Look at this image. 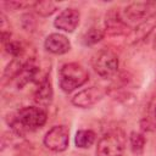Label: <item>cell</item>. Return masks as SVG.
<instances>
[{
  "label": "cell",
  "instance_id": "obj_18",
  "mask_svg": "<svg viewBox=\"0 0 156 156\" xmlns=\"http://www.w3.org/2000/svg\"><path fill=\"white\" fill-rule=\"evenodd\" d=\"M155 118H156V107H155Z\"/></svg>",
  "mask_w": 156,
  "mask_h": 156
},
{
  "label": "cell",
  "instance_id": "obj_12",
  "mask_svg": "<svg viewBox=\"0 0 156 156\" xmlns=\"http://www.w3.org/2000/svg\"><path fill=\"white\" fill-rule=\"evenodd\" d=\"M54 98V90H52V84L50 80V77L48 76L44 78L41 82L37 84V89L34 91V101L38 106L40 107H48Z\"/></svg>",
  "mask_w": 156,
  "mask_h": 156
},
{
  "label": "cell",
  "instance_id": "obj_8",
  "mask_svg": "<svg viewBox=\"0 0 156 156\" xmlns=\"http://www.w3.org/2000/svg\"><path fill=\"white\" fill-rule=\"evenodd\" d=\"M79 20H80L79 11L74 7H67L57 15V17L54 21V26L60 30H63L66 33H72L78 27Z\"/></svg>",
  "mask_w": 156,
  "mask_h": 156
},
{
  "label": "cell",
  "instance_id": "obj_16",
  "mask_svg": "<svg viewBox=\"0 0 156 156\" xmlns=\"http://www.w3.org/2000/svg\"><path fill=\"white\" fill-rule=\"evenodd\" d=\"M129 144H130V149L134 154L140 155L144 151L145 144H146V139L145 136L139 133V132H132L129 135Z\"/></svg>",
  "mask_w": 156,
  "mask_h": 156
},
{
  "label": "cell",
  "instance_id": "obj_2",
  "mask_svg": "<svg viewBox=\"0 0 156 156\" xmlns=\"http://www.w3.org/2000/svg\"><path fill=\"white\" fill-rule=\"evenodd\" d=\"M88 79V71L77 62L65 63L58 71V85L65 93H72L77 88L85 84Z\"/></svg>",
  "mask_w": 156,
  "mask_h": 156
},
{
  "label": "cell",
  "instance_id": "obj_3",
  "mask_svg": "<svg viewBox=\"0 0 156 156\" xmlns=\"http://www.w3.org/2000/svg\"><path fill=\"white\" fill-rule=\"evenodd\" d=\"M126 147V135L122 130L115 129L104 134L96 145V156H122Z\"/></svg>",
  "mask_w": 156,
  "mask_h": 156
},
{
  "label": "cell",
  "instance_id": "obj_13",
  "mask_svg": "<svg viewBox=\"0 0 156 156\" xmlns=\"http://www.w3.org/2000/svg\"><path fill=\"white\" fill-rule=\"evenodd\" d=\"M96 139V134L90 129H80L76 133L74 144L79 149H88L90 147Z\"/></svg>",
  "mask_w": 156,
  "mask_h": 156
},
{
  "label": "cell",
  "instance_id": "obj_4",
  "mask_svg": "<svg viewBox=\"0 0 156 156\" xmlns=\"http://www.w3.org/2000/svg\"><path fill=\"white\" fill-rule=\"evenodd\" d=\"M93 68L101 78H111L113 77L119 66L118 56L110 49L99 50L93 57Z\"/></svg>",
  "mask_w": 156,
  "mask_h": 156
},
{
  "label": "cell",
  "instance_id": "obj_1",
  "mask_svg": "<svg viewBox=\"0 0 156 156\" xmlns=\"http://www.w3.org/2000/svg\"><path fill=\"white\" fill-rule=\"evenodd\" d=\"M48 119V112L40 106H26L16 111L11 119H9V126L13 133L18 136H23L28 132H34L41 128Z\"/></svg>",
  "mask_w": 156,
  "mask_h": 156
},
{
  "label": "cell",
  "instance_id": "obj_10",
  "mask_svg": "<svg viewBox=\"0 0 156 156\" xmlns=\"http://www.w3.org/2000/svg\"><path fill=\"white\" fill-rule=\"evenodd\" d=\"M156 28V13L147 17L146 20L141 21L138 26H135L130 33L128 34V39H129V43L130 44H135L140 40H144L146 39L151 32Z\"/></svg>",
  "mask_w": 156,
  "mask_h": 156
},
{
  "label": "cell",
  "instance_id": "obj_14",
  "mask_svg": "<svg viewBox=\"0 0 156 156\" xmlns=\"http://www.w3.org/2000/svg\"><path fill=\"white\" fill-rule=\"evenodd\" d=\"M104 37H105V32L102 29H100L99 27H91L87 32H84V34L80 38V41L85 46H91L101 41Z\"/></svg>",
  "mask_w": 156,
  "mask_h": 156
},
{
  "label": "cell",
  "instance_id": "obj_5",
  "mask_svg": "<svg viewBox=\"0 0 156 156\" xmlns=\"http://www.w3.org/2000/svg\"><path fill=\"white\" fill-rule=\"evenodd\" d=\"M44 145L54 151V152H62L68 147L69 143V130L66 126H54L50 128L43 139Z\"/></svg>",
  "mask_w": 156,
  "mask_h": 156
},
{
  "label": "cell",
  "instance_id": "obj_17",
  "mask_svg": "<svg viewBox=\"0 0 156 156\" xmlns=\"http://www.w3.org/2000/svg\"><path fill=\"white\" fill-rule=\"evenodd\" d=\"M17 156H33V155H26V154H21V155H17Z\"/></svg>",
  "mask_w": 156,
  "mask_h": 156
},
{
  "label": "cell",
  "instance_id": "obj_7",
  "mask_svg": "<svg viewBox=\"0 0 156 156\" xmlns=\"http://www.w3.org/2000/svg\"><path fill=\"white\" fill-rule=\"evenodd\" d=\"M156 13V1H138V2H132L129 4L124 11L123 15L126 20L130 22H136L139 23L147 17L152 16Z\"/></svg>",
  "mask_w": 156,
  "mask_h": 156
},
{
  "label": "cell",
  "instance_id": "obj_6",
  "mask_svg": "<svg viewBox=\"0 0 156 156\" xmlns=\"http://www.w3.org/2000/svg\"><path fill=\"white\" fill-rule=\"evenodd\" d=\"M107 94V89L99 85H93L78 91L72 98V104L80 108H89L101 101Z\"/></svg>",
  "mask_w": 156,
  "mask_h": 156
},
{
  "label": "cell",
  "instance_id": "obj_15",
  "mask_svg": "<svg viewBox=\"0 0 156 156\" xmlns=\"http://www.w3.org/2000/svg\"><path fill=\"white\" fill-rule=\"evenodd\" d=\"M33 10L35 11V13H38L39 16L43 17H49L51 16L54 12H56L57 6L55 2L52 1H35Z\"/></svg>",
  "mask_w": 156,
  "mask_h": 156
},
{
  "label": "cell",
  "instance_id": "obj_11",
  "mask_svg": "<svg viewBox=\"0 0 156 156\" xmlns=\"http://www.w3.org/2000/svg\"><path fill=\"white\" fill-rule=\"evenodd\" d=\"M106 33L110 35H121L127 32V23L116 9H111L105 18Z\"/></svg>",
  "mask_w": 156,
  "mask_h": 156
},
{
  "label": "cell",
  "instance_id": "obj_9",
  "mask_svg": "<svg viewBox=\"0 0 156 156\" xmlns=\"http://www.w3.org/2000/svg\"><path fill=\"white\" fill-rule=\"evenodd\" d=\"M44 48L46 51L54 55H63L71 50V43L65 34L51 33L46 37L44 41Z\"/></svg>",
  "mask_w": 156,
  "mask_h": 156
}]
</instances>
